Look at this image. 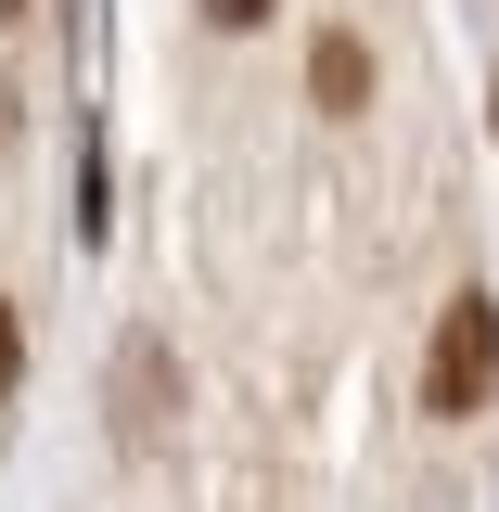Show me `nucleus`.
<instances>
[{
	"mask_svg": "<svg viewBox=\"0 0 499 512\" xmlns=\"http://www.w3.org/2000/svg\"><path fill=\"white\" fill-rule=\"evenodd\" d=\"M499 384V295L474 282V295H448V320H436V359H423V397L436 410H474Z\"/></svg>",
	"mask_w": 499,
	"mask_h": 512,
	"instance_id": "f257e3e1",
	"label": "nucleus"
},
{
	"mask_svg": "<svg viewBox=\"0 0 499 512\" xmlns=\"http://www.w3.org/2000/svg\"><path fill=\"white\" fill-rule=\"evenodd\" d=\"M0 13H26V0H0Z\"/></svg>",
	"mask_w": 499,
	"mask_h": 512,
	"instance_id": "39448f33",
	"label": "nucleus"
},
{
	"mask_svg": "<svg viewBox=\"0 0 499 512\" xmlns=\"http://www.w3.org/2000/svg\"><path fill=\"white\" fill-rule=\"evenodd\" d=\"M269 13H282V0H205V26H231V39H244V26H269Z\"/></svg>",
	"mask_w": 499,
	"mask_h": 512,
	"instance_id": "7ed1b4c3",
	"label": "nucleus"
},
{
	"mask_svg": "<svg viewBox=\"0 0 499 512\" xmlns=\"http://www.w3.org/2000/svg\"><path fill=\"white\" fill-rule=\"evenodd\" d=\"M308 90L333 103V116H346V103H372V52H359L346 26H320V52H308Z\"/></svg>",
	"mask_w": 499,
	"mask_h": 512,
	"instance_id": "f03ea898",
	"label": "nucleus"
},
{
	"mask_svg": "<svg viewBox=\"0 0 499 512\" xmlns=\"http://www.w3.org/2000/svg\"><path fill=\"white\" fill-rule=\"evenodd\" d=\"M487 116H499V103H487Z\"/></svg>",
	"mask_w": 499,
	"mask_h": 512,
	"instance_id": "423d86ee",
	"label": "nucleus"
},
{
	"mask_svg": "<svg viewBox=\"0 0 499 512\" xmlns=\"http://www.w3.org/2000/svg\"><path fill=\"white\" fill-rule=\"evenodd\" d=\"M13 372H26V320L0 308V397H13Z\"/></svg>",
	"mask_w": 499,
	"mask_h": 512,
	"instance_id": "20e7f679",
	"label": "nucleus"
}]
</instances>
